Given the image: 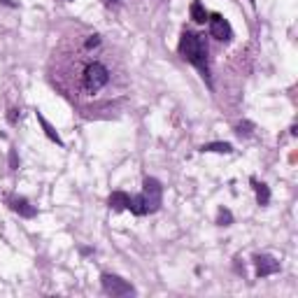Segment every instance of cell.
I'll return each mask as SVG.
<instances>
[{
  "label": "cell",
  "mask_w": 298,
  "mask_h": 298,
  "mask_svg": "<svg viewBox=\"0 0 298 298\" xmlns=\"http://www.w3.org/2000/svg\"><path fill=\"white\" fill-rule=\"evenodd\" d=\"M110 84V70L105 63L91 61L82 72V91L84 93H98L100 89Z\"/></svg>",
  "instance_id": "2"
},
{
  "label": "cell",
  "mask_w": 298,
  "mask_h": 298,
  "mask_svg": "<svg viewBox=\"0 0 298 298\" xmlns=\"http://www.w3.org/2000/svg\"><path fill=\"white\" fill-rule=\"evenodd\" d=\"M37 121L42 123V128H44V135H47V138H49V140L52 142H56V145H63V140H61V135H59V133L54 131V126L49 121H47V119H44L42 114L37 112Z\"/></svg>",
  "instance_id": "11"
},
{
  "label": "cell",
  "mask_w": 298,
  "mask_h": 298,
  "mask_svg": "<svg viewBox=\"0 0 298 298\" xmlns=\"http://www.w3.org/2000/svg\"><path fill=\"white\" fill-rule=\"evenodd\" d=\"M19 117H21V112H19L17 107H12V110H7V121L9 123H17Z\"/></svg>",
  "instance_id": "15"
},
{
  "label": "cell",
  "mask_w": 298,
  "mask_h": 298,
  "mask_svg": "<svg viewBox=\"0 0 298 298\" xmlns=\"http://www.w3.org/2000/svg\"><path fill=\"white\" fill-rule=\"evenodd\" d=\"M98 44H100V35H89V40H87L84 47H87V49H93V47H98Z\"/></svg>",
  "instance_id": "17"
},
{
  "label": "cell",
  "mask_w": 298,
  "mask_h": 298,
  "mask_svg": "<svg viewBox=\"0 0 298 298\" xmlns=\"http://www.w3.org/2000/svg\"><path fill=\"white\" fill-rule=\"evenodd\" d=\"M252 184H254V191H256V203L259 205H268L270 203V189L263 182H256V179H252Z\"/></svg>",
  "instance_id": "10"
},
{
  "label": "cell",
  "mask_w": 298,
  "mask_h": 298,
  "mask_svg": "<svg viewBox=\"0 0 298 298\" xmlns=\"http://www.w3.org/2000/svg\"><path fill=\"white\" fill-rule=\"evenodd\" d=\"M128 210L135 214V217H142V214H147V208H145V201H142V196H131V203H128Z\"/></svg>",
  "instance_id": "13"
},
{
  "label": "cell",
  "mask_w": 298,
  "mask_h": 298,
  "mask_svg": "<svg viewBox=\"0 0 298 298\" xmlns=\"http://www.w3.org/2000/svg\"><path fill=\"white\" fill-rule=\"evenodd\" d=\"M142 201H145V208H147V214H154V212L161 210L163 205V186L156 177H147L145 179V186H142Z\"/></svg>",
  "instance_id": "3"
},
{
  "label": "cell",
  "mask_w": 298,
  "mask_h": 298,
  "mask_svg": "<svg viewBox=\"0 0 298 298\" xmlns=\"http://www.w3.org/2000/svg\"><path fill=\"white\" fill-rule=\"evenodd\" d=\"M107 5H119V0H105Z\"/></svg>",
  "instance_id": "20"
},
{
  "label": "cell",
  "mask_w": 298,
  "mask_h": 298,
  "mask_svg": "<svg viewBox=\"0 0 298 298\" xmlns=\"http://www.w3.org/2000/svg\"><path fill=\"white\" fill-rule=\"evenodd\" d=\"M208 21H210L212 37H217L219 42H228V40L233 37V28H231V24H228V21L221 17V14H210V17H208Z\"/></svg>",
  "instance_id": "5"
},
{
  "label": "cell",
  "mask_w": 298,
  "mask_h": 298,
  "mask_svg": "<svg viewBox=\"0 0 298 298\" xmlns=\"http://www.w3.org/2000/svg\"><path fill=\"white\" fill-rule=\"evenodd\" d=\"M0 2H2V5H7V7H17V2H14V0H0Z\"/></svg>",
  "instance_id": "19"
},
{
  "label": "cell",
  "mask_w": 298,
  "mask_h": 298,
  "mask_svg": "<svg viewBox=\"0 0 298 298\" xmlns=\"http://www.w3.org/2000/svg\"><path fill=\"white\" fill-rule=\"evenodd\" d=\"M179 54H182L184 61L196 65L203 72V77L208 79V75H210V70H208V49H205L201 35H196L191 30H184L182 37H179Z\"/></svg>",
  "instance_id": "1"
},
{
  "label": "cell",
  "mask_w": 298,
  "mask_h": 298,
  "mask_svg": "<svg viewBox=\"0 0 298 298\" xmlns=\"http://www.w3.org/2000/svg\"><path fill=\"white\" fill-rule=\"evenodd\" d=\"M110 208H112L114 212H123V210H128V203H131V196L126 191H112L110 193Z\"/></svg>",
  "instance_id": "8"
},
{
  "label": "cell",
  "mask_w": 298,
  "mask_h": 298,
  "mask_svg": "<svg viewBox=\"0 0 298 298\" xmlns=\"http://www.w3.org/2000/svg\"><path fill=\"white\" fill-rule=\"evenodd\" d=\"M217 224H219V226H231V224H233V214L221 208L219 214H217Z\"/></svg>",
  "instance_id": "14"
},
{
  "label": "cell",
  "mask_w": 298,
  "mask_h": 298,
  "mask_svg": "<svg viewBox=\"0 0 298 298\" xmlns=\"http://www.w3.org/2000/svg\"><path fill=\"white\" fill-rule=\"evenodd\" d=\"M7 205H9V210L17 212L19 217H24V219H33L37 214L35 205H30L24 196H7Z\"/></svg>",
  "instance_id": "6"
},
{
  "label": "cell",
  "mask_w": 298,
  "mask_h": 298,
  "mask_svg": "<svg viewBox=\"0 0 298 298\" xmlns=\"http://www.w3.org/2000/svg\"><path fill=\"white\" fill-rule=\"evenodd\" d=\"M9 168H12V170H19V156H17L14 149L9 151Z\"/></svg>",
  "instance_id": "16"
},
{
  "label": "cell",
  "mask_w": 298,
  "mask_h": 298,
  "mask_svg": "<svg viewBox=\"0 0 298 298\" xmlns=\"http://www.w3.org/2000/svg\"><path fill=\"white\" fill-rule=\"evenodd\" d=\"M238 133H240V135H249V133H252V123L249 121L240 123V126H238Z\"/></svg>",
  "instance_id": "18"
},
{
  "label": "cell",
  "mask_w": 298,
  "mask_h": 298,
  "mask_svg": "<svg viewBox=\"0 0 298 298\" xmlns=\"http://www.w3.org/2000/svg\"><path fill=\"white\" fill-rule=\"evenodd\" d=\"M189 14H191V19L196 21V24H205L208 21V9H205V5H203L201 0H193L191 7H189Z\"/></svg>",
  "instance_id": "9"
},
{
  "label": "cell",
  "mask_w": 298,
  "mask_h": 298,
  "mask_svg": "<svg viewBox=\"0 0 298 298\" xmlns=\"http://www.w3.org/2000/svg\"><path fill=\"white\" fill-rule=\"evenodd\" d=\"M100 282H103V291L110 294V296H133V294H135V289H133L126 280H121L119 275L105 272V275L100 277Z\"/></svg>",
  "instance_id": "4"
},
{
  "label": "cell",
  "mask_w": 298,
  "mask_h": 298,
  "mask_svg": "<svg viewBox=\"0 0 298 298\" xmlns=\"http://www.w3.org/2000/svg\"><path fill=\"white\" fill-rule=\"evenodd\" d=\"M254 263H256V277H268V275L280 272V261L268 254H259L254 259Z\"/></svg>",
  "instance_id": "7"
},
{
  "label": "cell",
  "mask_w": 298,
  "mask_h": 298,
  "mask_svg": "<svg viewBox=\"0 0 298 298\" xmlns=\"http://www.w3.org/2000/svg\"><path fill=\"white\" fill-rule=\"evenodd\" d=\"M201 151H214V154H231L233 151V145H228V142H208V145H203Z\"/></svg>",
  "instance_id": "12"
}]
</instances>
